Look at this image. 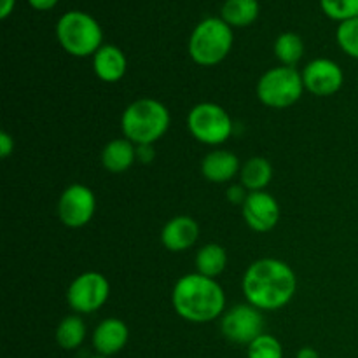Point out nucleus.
<instances>
[{"label":"nucleus","mask_w":358,"mask_h":358,"mask_svg":"<svg viewBox=\"0 0 358 358\" xmlns=\"http://www.w3.org/2000/svg\"><path fill=\"white\" fill-rule=\"evenodd\" d=\"M14 150V138L7 131H0V156L2 159L9 157Z\"/></svg>","instance_id":"bb28decb"},{"label":"nucleus","mask_w":358,"mask_h":358,"mask_svg":"<svg viewBox=\"0 0 358 358\" xmlns=\"http://www.w3.org/2000/svg\"><path fill=\"white\" fill-rule=\"evenodd\" d=\"M14 3L16 0H0V17L2 20L9 17V14L14 10Z\"/></svg>","instance_id":"c756f323"},{"label":"nucleus","mask_w":358,"mask_h":358,"mask_svg":"<svg viewBox=\"0 0 358 358\" xmlns=\"http://www.w3.org/2000/svg\"><path fill=\"white\" fill-rule=\"evenodd\" d=\"M336 41L346 55L358 59V17L339 23L336 30Z\"/></svg>","instance_id":"b1692460"},{"label":"nucleus","mask_w":358,"mask_h":358,"mask_svg":"<svg viewBox=\"0 0 358 358\" xmlns=\"http://www.w3.org/2000/svg\"><path fill=\"white\" fill-rule=\"evenodd\" d=\"M196 269L199 275L208 276V278H217L222 275L227 266V254L226 248L219 243H208L201 247L196 254Z\"/></svg>","instance_id":"6ab92c4d"},{"label":"nucleus","mask_w":358,"mask_h":358,"mask_svg":"<svg viewBox=\"0 0 358 358\" xmlns=\"http://www.w3.org/2000/svg\"><path fill=\"white\" fill-rule=\"evenodd\" d=\"M28 3L37 10H49L58 3V0H28Z\"/></svg>","instance_id":"c85d7f7f"},{"label":"nucleus","mask_w":358,"mask_h":358,"mask_svg":"<svg viewBox=\"0 0 358 358\" xmlns=\"http://www.w3.org/2000/svg\"><path fill=\"white\" fill-rule=\"evenodd\" d=\"M199 238V226L192 217L178 215L164 224L161 231V243L170 252H185L194 247Z\"/></svg>","instance_id":"ddd939ff"},{"label":"nucleus","mask_w":358,"mask_h":358,"mask_svg":"<svg viewBox=\"0 0 358 358\" xmlns=\"http://www.w3.org/2000/svg\"><path fill=\"white\" fill-rule=\"evenodd\" d=\"M110 296V283L101 273L87 271L73 278L66 290L69 306L76 313L90 315L100 310Z\"/></svg>","instance_id":"6e6552de"},{"label":"nucleus","mask_w":358,"mask_h":358,"mask_svg":"<svg viewBox=\"0 0 358 358\" xmlns=\"http://www.w3.org/2000/svg\"><path fill=\"white\" fill-rule=\"evenodd\" d=\"M241 210L247 226L255 233H268L280 220L278 201L266 191L248 192Z\"/></svg>","instance_id":"f8f14e48"},{"label":"nucleus","mask_w":358,"mask_h":358,"mask_svg":"<svg viewBox=\"0 0 358 358\" xmlns=\"http://www.w3.org/2000/svg\"><path fill=\"white\" fill-rule=\"evenodd\" d=\"M136 157H138L142 163H149V161L154 157L152 145H138V147H136Z\"/></svg>","instance_id":"cd10ccee"},{"label":"nucleus","mask_w":358,"mask_h":358,"mask_svg":"<svg viewBox=\"0 0 358 358\" xmlns=\"http://www.w3.org/2000/svg\"><path fill=\"white\" fill-rule=\"evenodd\" d=\"M86 339V324L77 315H69L56 327V343L63 350H77Z\"/></svg>","instance_id":"412c9836"},{"label":"nucleus","mask_w":358,"mask_h":358,"mask_svg":"<svg viewBox=\"0 0 358 358\" xmlns=\"http://www.w3.org/2000/svg\"><path fill=\"white\" fill-rule=\"evenodd\" d=\"M275 56L285 66H296L304 56V42L294 31H285L275 41Z\"/></svg>","instance_id":"4be33fe9"},{"label":"nucleus","mask_w":358,"mask_h":358,"mask_svg":"<svg viewBox=\"0 0 358 358\" xmlns=\"http://www.w3.org/2000/svg\"><path fill=\"white\" fill-rule=\"evenodd\" d=\"M187 128L205 145H222L233 135V121L224 107L210 101L194 105L187 115Z\"/></svg>","instance_id":"0eeeda50"},{"label":"nucleus","mask_w":358,"mask_h":358,"mask_svg":"<svg viewBox=\"0 0 358 358\" xmlns=\"http://www.w3.org/2000/svg\"><path fill=\"white\" fill-rule=\"evenodd\" d=\"M273 178V166L266 157H252L241 166L240 180L248 192L264 191Z\"/></svg>","instance_id":"a211bd4d"},{"label":"nucleus","mask_w":358,"mask_h":358,"mask_svg":"<svg viewBox=\"0 0 358 358\" xmlns=\"http://www.w3.org/2000/svg\"><path fill=\"white\" fill-rule=\"evenodd\" d=\"M320 6L331 20L339 23L358 17V0H320Z\"/></svg>","instance_id":"393cba45"},{"label":"nucleus","mask_w":358,"mask_h":358,"mask_svg":"<svg viewBox=\"0 0 358 358\" xmlns=\"http://www.w3.org/2000/svg\"><path fill=\"white\" fill-rule=\"evenodd\" d=\"M240 171V159L231 150H213V152L206 154L201 163L203 177L213 184H226V182L233 180Z\"/></svg>","instance_id":"2eb2a0df"},{"label":"nucleus","mask_w":358,"mask_h":358,"mask_svg":"<svg viewBox=\"0 0 358 358\" xmlns=\"http://www.w3.org/2000/svg\"><path fill=\"white\" fill-rule=\"evenodd\" d=\"M297 358H320V353L315 348H310V346H304L297 352Z\"/></svg>","instance_id":"7c9ffc66"},{"label":"nucleus","mask_w":358,"mask_h":358,"mask_svg":"<svg viewBox=\"0 0 358 358\" xmlns=\"http://www.w3.org/2000/svg\"><path fill=\"white\" fill-rule=\"evenodd\" d=\"M241 289L248 304L261 311H276L294 299L297 278L287 262L266 257L248 266Z\"/></svg>","instance_id":"f257e3e1"},{"label":"nucleus","mask_w":358,"mask_h":358,"mask_svg":"<svg viewBox=\"0 0 358 358\" xmlns=\"http://www.w3.org/2000/svg\"><path fill=\"white\" fill-rule=\"evenodd\" d=\"M56 38L69 55L76 58L94 56L101 48L103 31L91 14L83 10H69L56 23Z\"/></svg>","instance_id":"39448f33"},{"label":"nucleus","mask_w":358,"mask_h":358,"mask_svg":"<svg viewBox=\"0 0 358 358\" xmlns=\"http://www.w3.org/2000/svg\"><path fill=\"white\" fill-rule=\"evenodd\" d=\"M303 73L294 66L280 65L262 73L257 83V98L269 108H289L304 93Z\"/></svg>","instance_id":"423d86ee"},{"label":"nucleus","mask_w":358,"mask_h":358,"mask_svg":"<svg viewBox=\"0 0 358 358\" xmlns=\"http://www.w3.org/2000/svg\"><path fill=\"white\" fill-rule=\"evenodd\" d=\"M233 41V30L222 17H206L192 30L189 38V56L196 65H219L229 55Z\"/></svg>","instance_id":"20e7f679"},{"label":"nucleus","mask_w":358,"mask_h":358,"mask_svg":"<svg viewBox=\"0 0 358 358\" xmlns=\"http://www.w3.org/2000/svg\"><path fill=\"white\" fill-rule=\"evenodd\" d=\"M220 331L224 338L236 345H250L254 339L264 334V317L262 311L252 304H238L226 311L220 320Z\"/></svg>","instance_id":"1a4fd4ad"},{"label":"nucleus","mask_w":358,"mask_h":358,"mask_svg":"<svg viewBox=\"0 0 358 358\" xmlns=\"http://www.w3.org/2000/svg\"><path fill=\"white\" fill-rule=\"evenodd\" d=\"M136 159L135 143L128 138H115L101 150V164L110 173H122L133 166Z\"/></svg>","instance_id":"f3484780"},{"label":"nucleus","mask_w":358,"mask_h":358,"mask_svg":"<svg viewBox=\"0 0 358 358\" xmlns=\"http://www.w3.org/2000/svg\"><path fill=\"white\" fill-rule=\"evenodd\" d=\"M93 358H110V357H101V355H98V357H93Z\"/></svg>","instance_id":"2f4dec72"},{"label":"nucleus","mask_w":358,"mask_h":358,"mask_svg":"<svg viewBox=\"0 0 358 358\" xmlns=\"http://www.w3.org/2000/svg\"><path fill=\"white\" fill-rule=\"evenodd\" d=\"M170 110L154 98H140L122 112L121 129L124 138L135 145H152L170 128Z\"/></svg>","instance_id":"7ed1b4c3"},{"label":"nucleus","mask_w":358,"mask_h":358,"mask_svg":"<svg viewBox=\"0 0 358 358\" xmlns=\"http://www.w3.org/2000/svg\"><path fill=\"white\" fill-rule=\"evenodd\" d=\"M304 87L315 96H332L345 83L341 66L329 58H317L308 63L303 70Z\"/></svg>","instance_id":"9b49d317"},{"label":"nucleus","mask_w":358,"mask_h":358,"mask_svg":"<svg viewBox=\"0 0 358 358\" xmlns=\"http://www.w3.org/2000/svg\"><path fill=\"white\" fill-rule=\"evenodd\" d=\"M96 212V196L87 185L72 184L58 199V217L70 229H79L91 222Z\"/></svg>","instance_id":"9d476101"},{"label":"nucleus","mask_w":358,"mask_h":358,"mask_svg":"<svg viewBox=\"0 0 358 358\" xmlns=\"http://www.w3.org/2000/svg\"><path fill=\"white\" fill-rule=\"evenodd\" d=\"M93 70L98 79L103 83H117L126 76V70H128L126 55L117 45H101L93 56Z\"/></svg>","instance_id":"dca6fc26"},{"label":"nucleus","mask_w":358,"mask_h":358,"mask_svg":"<svg viewBox=\"0 0 358 358\" xmlns=\"http://www.w3.org/2000/svg\"><path fill=\"white\" fill-rule=\"evenodd\" d=\"M171 303L180 318L191 324H208L222 317L226 294L215 278L191 273L175 283Z\"/></svg>","instance_id":"f03ea898"},{"label":"nucleus","mask_w":358,"mask_h":358,"mask_svg":"<svg viewBox=\"0 0 358 358\" xmlns=\"http://www.w3.org/2000/svg\"><path fill=\"white\" fill-rule=\"evenodd\" d=\"M220 17L229 27H248L259 17V2L257 0H226L220 10Z\"/></svg>","instance_id":"aec40b11"},{"label":"nucleus","mask_w":358,"mask_h":358,"mask_svg":"<svg viewBox=\"0 0 358 358\" xmlns=\"http://www.w3.org/2000/svg\"><path fill=\"white\" fill-rule=\"evenodd\" d=\"M129 339V329L119 318H105L93 332V348L101 357H114L121 352Z\"/></svg>","instance_id":"4468645a"},{"label":"nucleus","mask_w":358,"mask_h":358,"mask_svg":"<svg viewBox=\"0 0 358 358\" xmlns=\"http://www.w3.org/2000/svg\"><path fill=\"white\" fill-rule=\"evenodd\" d=\"M247 196H248V192H247V189L243 187V185H231V187L227 189V199H229L233 205L243 206Z\"/></svg>","instance_id":"a878e982"},{"label":"nucleus","mask_w":358,"mask_h":358,"mask_svg":"<svg viewBox=\"0 0 358 358\" xmlns=\"http://www.w3.org/2000/svg\"><path fill=\"white\" fill-rule=\"evenodd\" d=\"M248 358H283V346L275 336L261 334L248 345Z\"/></svg>","instance_id":"5701e85b"}]
</instances>
